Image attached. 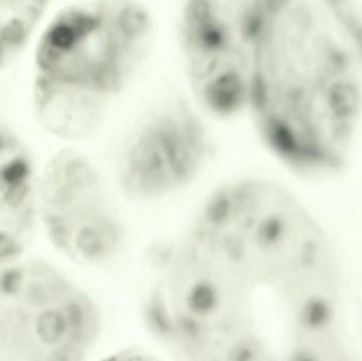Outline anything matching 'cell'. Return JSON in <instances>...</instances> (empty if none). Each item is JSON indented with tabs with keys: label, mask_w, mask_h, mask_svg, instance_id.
<instances>
[{
	"label": "cell",
	"mask_w": 362,
	"mask_h": 361,
	"mask_svg": "<svg viewBox=\"0 0 362 361\" xmlns=\"http://www.w3.org/2000/svg\"><path fill=\"white\" fill-rule=\"evenodd\" d=\"M361 64L318 1H262L247 112L274 158L301 175L344 165L362 114Z\"/></svg>",
	"instance_id": "cell-1"
},
{
	"label": "cell",
	"mask_w": 362,
	"mask_h": 361,
	"mask_svg": "<svg viewBox=\"0 0 362 361\" xmlns=\"http://www.w3.org/2000/svg\"><path fill=\"white\" fill-rule=\"evenodd\" d=\"M185 233L255 292L276 295L289 328H333L341 290L337 258L320 225L280 184L253 177L221 184Z\"/></svg>",
	"instance_id": "cell-2"
},
{
	"label": "cell",
	"mask_w": 362,
	"mask_h": 361,
	"mask_svg": "<svg viewBox=\"0 0 362 361\" xmlns=\"http://www.w3.org/2000/svg\"><path fill=\"white\" fill-rule=\"evenodd\" d=\"M154 19L139 0H87L59 11L38 38L33 107L40 124L69 141L95 135L110 100L148 59Z\"/></svg>",
	"instance_id": "cell-3"
},
{
	"label": "cell",
	"mask_w": 362,
	"mask_h": 361,
	"mask_svg": "<svg viewBox=\"0 0 362 361\" xmlns=\"http://www.w3.org/2000/svg\"><path fill=\"white\" fill-rule=\"evenodd\" d=\"M140 302L146 332L185 361L272 358L257 322L255 290L185 232L148 251Z\"/></svg>",
	"instance_id": "cell-4"
},
{
	"label": "cell",
	"mask_w": 362,
	"mask_h": 361,
	"mask_svg": "<svg viewBox=\"0 0 362 361\" xmlns=\"http://www.w3.org/2000/svg\"><path fill=\"white\" fill-rule=\"evenodd\" d=\"M97 301L42 261L0 266V361H78L97 345Z\"/></svg>",
	"instance_id": "cell-5"
},
{
	"label": "cell",
	"mask_w": 362,
	"mask_h": 361,
	"mask_svg": "<svg viewBox=\"0 0 362 361\" xmlns=\"http://www.w3.org/2000/svg\"><path fill=\"white\" fill-rule=\"evenodd\" d=\"M263 0H185L180 40L196 101L219 119L248 110Z\"/></svg>",
	"instance_id": "cell-6"
},
{
	"label": "cell",
	"mask_w": 362,
	"mask_h": 361,
	"mask_svg": "<svg viewBox=\"0 0 362 361\" xmlns=\"http://www.w3.org/2000/svg\"><path fill=\"white\" fill-rule=\"evenodd\" d=\"M38 220L72 262L107 268L129 246L122 212L99 167L78 150H59L37 180Z\"/></svg>",
	"instance_id": "cell-7"
},
{
	"label": "cell",
	"mask_w": 362,
	"mask_h": 361,
	"mask_svg": "<svg viewBox=\"0 0 362 361\" xmlns=\"http://www.w3.org/2000/svg\"><path fill=\"white\" fill-rule=\"evenodd\" d=\"M211 131L197 110L174 101L151 112L132 131L117 167L121 193L153 203L196 182L214 156Z\"/></svg>",
	"instance_id": "cell-8"
},
{
	"label": "cell",
	"mask_w": 362,
	"mask_h": 361,
	"mask_svg": "<svg viewBox=\"0 0 362 361\" xmlns=\"http://www.w3.org/2000/svg\"><path fill=\"white\" fill-rule=\"evenodd\" d=\"M38 174L14 129L0 120V266L19 258L38 222Z\"/></svg>",
	"instance_id": "cell-9"
},
{
	"label": "cell",
	"mask_w": 362,
	"mask_h": 361,
	"mask_svg": "<svg viewBox=\"0 0 362 361\" xmlns=\"http://www.w3.org/2000/svg\"><path fill=\"white\" fill-rule=\"evenodd\" d=\"M50 4L51 0H0V70L29 44Z\"/></svg>",
	"instance_id": "cell-10"
},
{
	"label": "cell",
	"mask_w": 362,
	"mask_h": 361,
	"mask_svg": "<svg viewBox=\"0 0 362 361\" xmlns=\"http://www.w3.org/2000/svg\"><path fill=\"white\" fill-rule=\"evenodd\" d=\"M362 59V0H317Z\"/></svg>",
	"instance_id": "cell-11"
}]
</instances>
